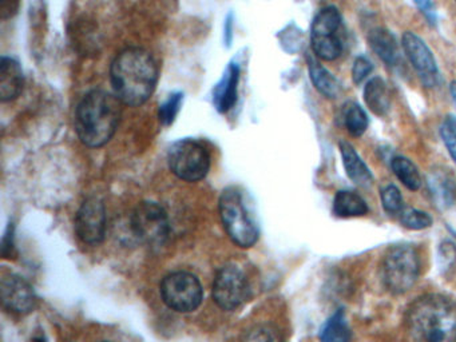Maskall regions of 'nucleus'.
Instances as JSON below:
<instances>
[{
  "mask_svg": "<svg viewBox=\"0 0 456 342\" xmlns=\"http://www.w3.org/2000/svg\"><path fill=\"white\" fill-rule=\"evenodd\" d=\"M391 168L403 186L410 191H418L421 187V175L412 160L403 155H396L391 159Z\"/></svg>",
  "mask_w": 456,
  "mask_h": 342,
  "instance_id": "b1692460",
  "label": "nucleus"
},
{
  "mask_svg": "<svg viewBox=\"0 0 456 342\" xmlns=\"http://www.w3.org/2000/svg\"><path fill=\"white\" fill-rule=\"evenodd\" d=\"M338 149H340L341 160H343L346 176L357 186H372L375 176L367 163L357 154L356 149L346 141H340Z\"/></svg>",
  "mask_w": 456,
  "mask_h": 342,
  "instance_id": "a211bd4d",
  "label": "nucleus"
},
{
  "mask_svg": "<svg viewBox=\"0 0 456 342\" xmlns=\"http://www.w3.org/2000/svg\"><path fill=\"white\" fill-rule=\"evenodd\" d=\"M122 115V102L105 90H93L79 102L76 111V131L85 146H105L116 134Z\"/></svg>",
  "mask_w": 456,
  "mask_h": 342,
  "instance_id": "7ed1b4c3",
  "label": "nucleus"
},
{
  "mask_svg": "<svg viewBox=\"0 0 456 342\" xmlns=\"http://www.w3.org/2000/svg\"><path fill=\"white\" fill-rule=\"evenodd\" d=\"M402 48L421 85L427 88L437 87L442 82L439 66L426 40L421 39L415 32L405 31L402 37Z\"/></svg>",
  "mask_w": 456,
  "mask_h": 342,
  "instance_id": "9d476101",
  "label": "nucleus"
},
{
  "mask_svg": "<svg viewBox=\"0 0 456 342\" xmlns=\"http://www.w3.org/2000/svg\"><path fill=\"white\" fill-rule=\"evenodd\" d=\"M332 211L338 218H359L370 213L362 195L349 190H338L333 197Z\"/></svg>",
  "mask_w": 456,
  "mask_h": 342,
  "instance_id": "412c9836",
  "label": "nucleus"
},
{
  "mask_svg": "<svg viewBox=\"0 0 456 342\" xmlns=\"http://www.w3.org/2000/svg\"><path fill=\"white\" fill-rule=\"evenodd\" d=\"M220 216L229 237L240 248H252L257 242V226L248 214L239 190L234 187L224 190L220 198Z\"/></svg>",
  "mask_w": 456,
  "mask_h": 342,
  "instance_id": "423d86ee",
  "label": "nucleus"
},
{
  "mask_svg": "<svg viewBox=\"0 0 456 342\" xmlns=\"http://www.w3.org/2000/svg\"><path fill=\"white\" fill-rule=\"evenodd\" d=\"M343 16L336 5L322 8L314 18L311 26V47L316 58L333 61L340 58L344 51Z\"/></svg>",
  "mask_w": 456,
  "mask_h": 342,
  "instance_id": "39448f33",
  "label": "nucleus"
},
{
  "mask_svg": "<svg viewBox=\"0 0 456 342\" xmlns=\"http://www.w3.org/2000/svg\"><path fill=\"white\" fill-rule=\"evenodd\" d=\"M244 342H280L279 337L268 328H257L245 337Z\"/></svg>",
  "mask_w": 456,
  "mask_h": 342,
  "instance_id": "7c9ffc66",
  "label": "nucleus"
},
{
  "mask_svg": "<svg viewBox=\"0 0 456 342\" xmlns=\"http://www.w3.org/2000/svg\"><path fill=\"white\" fill-rule=\"evenodd\" d=\"M405 328L415 342H456V302L424 294L408 306Z\"/></svg>",
  "mask_w": 456,
  "mask_h": 342,
  "instance_id": "f03ea898",
  "label": "nucleus"
},
{
  "mask_svg": "<svg viewBox=\"0 0 456 342\" xmlns=\"http://www.w3.org/2000/svg\"><path fill=\"white\" fill-rule=\"evenodd\" d=\"M33 342H46V339H45V337H36V338L33 339Z\"/></svg>",
  "mask_w": 456,
  "mask_h": 342,
  "instance_id": "c9c22d12",
  "label": "nucleus"
},
{
  "mask_svg": "<svg viewBox=\"0 0 456 342\" xmlns=\"http://www.w3.org/2000/svg\"><path fill=\"white\" fill-rule=\"evenodd\" d=\"M132 230L141 242L162 245L170 232L167 210L156 202H141L133 211Z\"/></svg>",
  "mask_w": 456,
  "mask_h": 342,
  "instance_id": "1a4fd4ad",
  "label": "nucleus"
},
{
  "mask_svg": "<svg viewBox=\"0 0 456 342\" xmlns=\"http://www.w3.org/2000/svg\"><path fill=\"white\" fill-rule=\"evenodd\" d=\"M400 224L408 230H426L432 226L434 219L427 211L415 208H404L399 216Z\"/></svg>",
  "mask_w": 456,
  "mask_h": 342,
  "instance_id": "393cba45",
  "label": "nucleus"
},
{
  "mask_svg": "<svg viewBox=\"0 0 456 342\" xmlns=\"http://www.w3.org/2000/svg\"><path fill=\"white\" fill-rule=\"evenodd\" d=\"M2 2H6V0H2Z\"/></svg>",
  "mask_w": 456,
  "mask_h": 342,
  "instance_id": "e433bc0d",
  "label": "nucleus"
},
{
  "mask_svg": "<svg viewBox=\"0 0 456 342\" xmlns=\"http://www.w3.org/2000/svg\"><path fill=\"white\" fill-rule=\"evenodd\" d=\"M25 75L17 59L2 56L0 59V99L10 102L17 99L23 91Z\"/></svg>",
  "mask_w": 456,
  "mask_h": 342,
  "instance_id": "f3484780",
  "label": "nucleus"
},
{
  "mask_svg": "<svg viewBox=\"0 0 456 342\" xmlns=\"http://www.w3.org/2000/svg\"><path fill=\"white\" fill-rule=\"evenodd\" d=\"M170 171L186 182H199L210 170L209 150L196 139H181L172 144L167 152Z\"/></svg>",
  "mask_w": 456,
  "mask_h": 342,
  "instance_id": "0eeeda50",
  "label": "nucleus"
},
{
  "mask_svg": "<svg viewBox=\"0 0 456 342\" xmlns=\"http://www.w3.org/2000/svg\"><path fill=\"white\" fill-rule=\"evenodd\" d=\"M14 248V232H12V227L10 226L9 232L4 235V248H2V253H4V258H12Z\"/></svg>",
  "mask_w": 456,
  "mask_h": 342,
  "instance_id": "2f4dec72",
  "label": "nucleus"
},
{
  "mask_svg": "<svg viewBox=\"0 0 456 342\" xmlns=\"http://www.w3.org/2000/svg\"><path fill=\"white\" fill-rule=\"evenodd\" d=\"M232 26H233V21H232V15H229L225 21V40L228 45H231L232 42Z\"/></svg>",
  "mask_w": 456,
  "mask_h": 342,
  "instance_id": "72a5a7b5",
  "label": "nucleus"
},
{
  "mask_svg": "<svg viewBox=\"0 0 456 342\" xmlns=\"http://www.w3.org/2000/svg\"><path fill=\"white\" fill-rule=\"evenodd\" d=\"M165 304L175 312H193L204 298L201 283L196 275L186 272L172 273L161 283Z\"/></svg>",
  "mask_w": 456,
  "mask_h": 342,
  "instance_id": "6e6552de",
  "label": "nucleus"
},
{
  "mask_svg": "<svg viewBox=\"0 0 456 342\" xmlns=\"http://www.w3.org/2000/svg\"><path fill=\"white\" fill-rule=\"evenodd\" d=\"M241 69L239 64H228L223 77L213 88V106L220 114H226L233 109L239 98V83Z\"/></svg>",
  "mask_w": 456,
  "mask_h": 342,
  "instance_id": "4468645a",
  "label": "nucleus"
},
{
  "mask_svg": "<svg viewBox=\"0 0 456 342\" xmlns=\"http://www.w3.org/2000/svg\"><path fill=\"white\" fill-rule=\"evenodd\" d=\"M455 2H456V0H455Z\"/></svg>",
  "mask_w": 456,
  "mask_h": 342,
  "instance_id": "4c0bfd02",
  "label": "nucleus"
},
{
  "mask_svg": "<svg viewBox=\"0 0 456 342\" xmlns=\"http://www.w3.org/2000/svg\"><path fill=\"white\" fill-rule=\"evenodd\" d=\"M114 95L130 107H140L153 95L159 82V64L148 50L121 51L110 67Z\"/></svg>",
  "mask_w": 456,
  "mask_h": 342,
  "instance_id": "f257e3e1",
  "label": "nucleus"
},
{
  "mask_svg": "<svg viewBox=\"0 0 456 342\" xmlns=\"http://www.w3.org/2000/svg\"><path fill=\"white\" fill-rule=\"evenodd\" d=\"M380 200L384 211L391 216H400L403 208H405L402 192H400L399 187L394 183L386 184L380 190Z\"/></svg>",
  "mask_w": 456,
  "mask_h": 342,
  "instance_id": "a878e982",
  "label": "nucleus"
},
{
  "mask_svg": "<svg viewBox=\"0 0 456 342\" xmlns=\"http://www.w3.org/2000/svg\"><path fill=\"white\" fill-rule=\"evenodd\" d=\"M450 94L456 106V80H452V82L450 83Z\"/></svg>",
  "mask_w": 456,
  "mask_h": 342,
  "instance_id": "f704fd0d",
  "label": "nucleus"
},
{
  "mask_svg": "<svg viewBox=\"0 0 456 342\" xmlns=\"http://www.w3.org/2000/svg\"><path fill=\"white\" fill-rule=\"evenodd\" d=\"M373 63L365 55L357 56L352 64V82L359 86L372 74Z\"/></svg>",
  "mask_w": 456,
  "mask_h": 342,
  "instance_id": "c756f323",
  "label": "nucleus"
},
{
  "mask_svg": "<svg viewBox=\"0 0 456 342\" xmlns=\"http://www.w3.org/2000/svg\"><path fill=\"white\" fill-rule=\"evenodd\" d=\"M367 42L370 50L388 67L400 64V48L396 37L384 27H370L367 32Z\"/></svg>",
  "mask_w": 456,
  "mask_h": 342,
  "instance_id": "dca6fc26",
  "label": "nucleus"
},
{
  "mask_svg": "<svg viewBox=\"0 0 456 342\" xmlns=\"http://www.w3.org/2000/svg\"><path fill=\"white\" fill-rule=\"evenodd\" d=\"M76 232L82 242L97 245L106 234V208L102 200L89 198L85 200L76 216Z\"/></svg>",
  "mask_w": 456,
  "mask_h": 342,
  "instance_id": "f8f14e48",
  "label": "nucleus"
},
{
  "mask_svg": "<svg viewBox=\"0 0 456 342\" xmlns=\"http://www.w3.org/2000/svg\"><path fill=\"white\" fill-rule=\"evenodd\" d=\"M341 118H343L344 127L354 138L364 135L368 126H370V118H368L367 112L356 102H346L344 104Z\"/></svg>",
  "mask_w": 456,
  "mask_h": 342,
  "instance_id": "5701e85b",
  "label": "nucleus"
},
{
  "mask_svg": "<svg viewBox=\"0 0 456 342\" xmlns=\"http://www.w3.org/2000/svg\"><path fill=\"white\" fill-rule=\"evenodd\" d=\"M0 297L6 309L28 314L36 307V293L28 281L17 274H4L0 282Z\"/></svg>",
  "mask_w": 456,
  "mask_h": 342,
  "instance_id": "ddd939ff",
  "label": "nucleus"
},
{
  "mask_svg": "<svg viewBox=\"0 0 456 342\" xmlns=\"http://www.w3.org/2000/svg\"><path fill=\"white\" fill-rule=\"evenodd\" d=\"M365 106L368 107L376 117H387L391 110V98H389L388 87L386 80L380 77H373L368 80L362 91Z\"/></svg>",
  "mask_w": 456,
  "mask_h": 342,
  "instance_id": "6ab92c4d",
  "label": "nucleus"
},
{
  "mask_svg": "<svg viewBox=\"0 0 456 342\" xmlns=\"http://www.w3.org/2000/svg\"><path fill=\"white\" fill-rule=\"evenodd\" d=\"M352 330L343 309L336 310L320 330V342H351Z\"/></svg>",
  "mask_w": 456,
  "mask_h": 342,
  "instance_id": "4be33fe9",
  "label": "nucleus"
},
{
  "mask_svg": "<svg viewBox=\"0 0 456 342\" xmlns=\"http://www.w3.org/2000/svg\"><path fill=\"white\" fill-rule=\"evenodd\" d=\"M183 94L175 93L159 106V119L164 126H170L175 123V118L180 114L183 106Z\"/></svg>",
  "mask_w": 456,
  "mask_h": 342,
  "instance_id": "cd10ccee",
  "label": "nucleus"
},
{
  "mask_svg": "<svg viewBox=\"0 0 456 342\" xmlns=\"http://www.w3.org/2000/svg\"><path fill=\"white\" fill-rule=\"evenodd\" d=\"M436 265L440 274L448 275L456 265V245L452 240H443L436 251Z\"/></svg>",
  "mask_w": 456,
  "mask_h": 342,
  "instance_id": "bb28decb",
  "label": "nucleus"
},
{
  "mask_svg": "<svg viewBox=\"0 0 456 342\" xmlns=\"http://www.w3.org/2000/svg\"><path fill=\"white\" fill-rule=\"evenodd\" d=\"M415 3L416 7L424 13L432 12V0H412Z\"/></svg>",
  "mask_w": 456,
  "mask_h": 342,
  "instance_id": "473e14b6",
  "label": "nucleus"
},
{
  "mask_svg": "<svg viewBox=\"0 0 456 342\" xmlns=\"http://www.w3.org/2000/svg\"><path fill=\"white\" fill-rule=\"evenodd\" d=\"M439 131L440 138H442L448 154L456 163V117H452V115L445 117L440 125Z\"/></svg>",
  "mask_w": 456,
  "mask_h": 342,
  "instance_id": "c85d7f7f",
  "label": "nucleus"
},
{
  "mask_svg": "<svg viewBox=\"0 0 456 342\" xmlns=\"http://www.w3.org/2000/svg\"><path fill=\"white\" fill-rule=\"evenodd\" d=\"M421 273L419 248L410 243L395 245L384 254L380 265L384 288L395 296L407 293L418 282Z\"/></svg>",
  "mask_w": 456,
  "mask_h": 342,
  "instance_id": "20e7f679",
  "label": "nucleus"
},
{
  "mask_svg": "<svg viewBox=\"0 0 456 342\" xmlns=\"http://www.w3.org/2000/svg\"><path fill=\"white\" fill-rule=\"evenodd\" d=\"M427 183H428L432 200L440 210H447L455 205L456 178L450 170L442 166L432 168L429 171Z\"/></svg>",
  "mask_w": 456,
  "mask_h": 342,
  "instance_id": "2eb2a0df",
  "label": "nucleus"
},
{
  "mask_svg": "<svg viewBox=\"0 0 456 342\" xmlns=\"http://www.w3.org/2000/svg\"><path fill=\"white\" fill-rule=\"evenodd\" d=\"M249 297V286L244 273L236 266H225L216 274L213 298L223 310H236Z\"/></svg>",
  "mask_w": 456,
  "mask_h": 342,
  "instance_id": "9b49d317",
  "label": "nucleus"
},
{
  "mask_svg": "<svg viewBox=\"0 0 456 342\" xmlns=\"http://www.w3.org/2000/svg\"><path fill=\"white\" fill-rule=\"evenodd\" d=\"M308 61L309 77H311L312 85L314 87L322 94L324 98L336 99L340 96L341 85L338 77L325 69L320 61H317L314 56L306 58Z\"/></svg>",
  "mask_w": 456,
  "mask_h": 342,
  "instance_id": "aec40b11",
  "label": "nucleus"
}]
</instances>
